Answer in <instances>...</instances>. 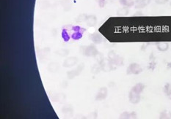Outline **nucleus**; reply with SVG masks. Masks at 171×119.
Returning <instances> with one entry per match:
<instances>
[{"label":"nucleus","instance_id":"f257e3e1","mask_svg":"<svg viewBox=\"0 0 171 119\" xmlns=\"http://www.w3.org/2000/svg\"><path fill=\"white\" fill-rule=\"evenodd\" d=\"M142 72V68L137 64H131L128 67L127 73L128 74H139Z\"/></svg>","mask_w":171,"mask_h":119},{"label":"nucleus","instance_id":"f03ea898","mask_svg":"<svg viewBox=\"0 0 171 119\" xmlns=\"http://www.w3.org/2000/svg\"><path fill=\"white\" fill-rule=\"evenodd\" d=\"M129 99L131 102L134 103V104H137V103H138L140 102V94L135 92V91H133V90H131L129 94Z\"/></svg>","mask_w":171,"mask_h":119},{"label":"nucleus","instance_id":"7ed1b4c3","mask_svg":"<svg viewBox=\"0 0 171 119\" xmlns=\"http://www.w3.org/2000/svg\"><path fill=\"white\" fill-rule=\"evenodd\" d=\"M169 48V44L167 42H159L157 43V49L160 51H167Z\"/></svg>","mask_w":171,"mask_h":119},{"label":"nucleus","instance_id":"20e7f679","mask_svg":"<svg viewBox=\"0 0 171 119\" xmlns=\"http://www.w3.org/2000/svg\"><path fill=\"white\" fill-rule=\"evenodd\" d=\"M151 0H137L135 2V7L136 8H143L148 5Z\"/></svg>","mask_w":171,"mask_h":119},{"label":"nucleus","instance_id":"39448f33","mask_svg":"<svg viewBox=\"0 0 171 119\" xmlns=\"http://www.w3.org/2000/svg\"><path fill=\"white\" fill-rule=\"evenodd\" d=\"M86 21L88 23V26H90V27H94L95 25L96 24V17L93 16V15H90V16H88L86 19Z\"/></svg>","mask_w":171,"mask_h":119},{"label":"nucleus","instance_id":"423d86ee","mask_svg":"<svg viewBox=\"0 0 171 119\" xmlns=\"http://www.w3.org/2000/svg\"><path fill=\"white\" fill-rule=\"evenodd\" d=\"M120 2L121 5L126 6V7H131L135 4L133 0H120Z\"/></svg>","mask_w":171,"mask_h":119},{"label":"nucleus","instance_id":"0eeeda50","mask_svg":"<svg viewBox=\"0 0 171 119\" xmlns=\"http://www.w3.org/2000/svg\"><path fill=\"white\" fill-rule=\"evenodd\" d=\"M143 88H144V86H143V84H140V83H139V84L136 85L135 87L133 88L132 90L133 91H135V92L139 93V94H140V92H142V91L143 90Z\"/></svg>","mask_w":171,"mask_h":119},{"label":"nucleus","instance_id":"6e6552de","mask_svg":"<svg viewBox=\"0 0 171 119\" xmlns=\"http://www.w3.org/2000/svg\"><path fill=\"white\" fill-rule=\"evenodd\" d=\"M127 13H128V9L125 8V7L124 8L121 9V10L118 11V14H119L120 15H122V16H123V15H127Z\"/></svg>","mask_w":171,"mask_h":119},{"label":"nucleus","instance_id":"1a4fd4ad","mask_svg":"<svg viewBox=\"0 0 171 119\" xmlns=\"http://www.w3.org/2000/svg\"><path fill=\"white\" fill-rule=\"evenodd\" d=\"M165 92L168 95H170L171 94V86H170L169 84H168L165 87Z\"/></svg>","mask_w":171,"mask_h":119},{"label":"nucleus","instance_id":"9d476101","mask_svg":"<svg viewBox=\"0 0 171 119\" xmlns=\"http://www.w3.org/2000/svg\"><path fill=\"white\" fill-rule=\"evenodd\" d=\"M168 2V0H156V2L159 5H164V4L167 3Z\"/></svg>","mask_w":171,"mask_h":119},{"label":"nucleus","instance_id":"9b49d317","mask_svg":"<svg viewBox=\"0 0 171 119\" xmlns=\"http://www.w3.org/2000/svg\"><path fill=\"white\" fill-rule=\"evenodd\" d=\"M170 5H171V3H170Z\"/></svg>","mask_w":171,"mask_h":119}]
</instances>
